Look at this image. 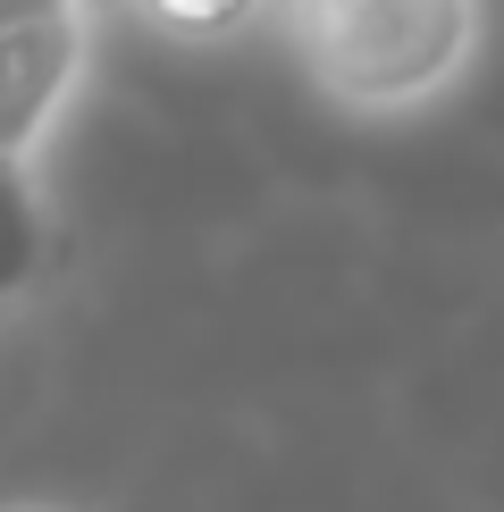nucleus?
Instances as JSON below:
<instances>
[{"label":"nucleus","instance_id":"2","mask_svg":"<svg viewBox=\"0 0 504 512\" xmlns=\"http://www.w3.org/2000/svg\"><path fill=\"white\" fill-rule=\"evenodd\" d=\"M93 34L101 9L0 34V168H34L51 152V135L76 118L84 84H93Z\"/></svg>","mask_w":504,"mask_h":512},{"label":"nucleus","instance_id":"5","mask_svg":"<svg viewBox=\"0 0 504 512\" xmlns=\"http://www.w3.org/2000/svg\"><path fill=\"white\" fill-rule=\"evenodd\" d=\"M76 9H101V0H0V34L51 26V17H76Z\"/></svg>","mask_w":504,"mask_h":512},{"label":"nucleus","instance_id":"1","mask_svg":"<svg viewBox=\"0 0 504 512\" xmlns=\"http://www.w3.org/2000/svg\"><path fill=\"white\" fill-rule=\"evenodd\" d=\"M303 84L362 126L429 118L488 51V0H278Z\"/></svg>","mask_w":504,"mask_h":512},{"label":"nucleus","instance_id":"3","mask_svg":"<svg viewBox=\"0 0 504 512\" xmlns=\"http://www.w3.org/2000/svg\"><path fill=\"white\" fill-rule=\"evenodd\" d=\"M59 269V219L34 168H0V319L26 311Z\"/></svg>","mask_w":504,"mask_h":512},{"label":"nucleus","instance_id":"4","mask_svg":"<svg viewBox=\"0 0 504 512\" xmlns=\"http://www.w3.org/2000/svg\"><path fill=\"white\" fill-rule=\"evenodd\" d=\"M143 34L160 42H185V51H227V42L261 34L278 17V0H118Z\"/></svg>","mask_w":504,"mask_h":512},{"label":"nucleus","instance_id":"6","mask_svg":"<svg viewBox=\"0 0 504 512\" xmlns=\"http://www.w3.org/2000/svg\"><path fill=\"white\" fill-rule=\"evenodd\" d=\"M9 512H59V504H9Z\"/></svg>","mask_w":504,"mask_h":512}]
</instances>
